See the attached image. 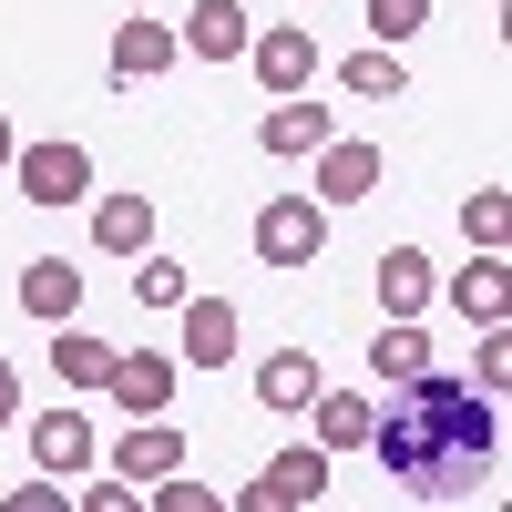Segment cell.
Listing matches in <instances>:
<instances>
[{"label":"cell","mask_w":512,"mask_h":512,"mask_svg":"<svg viewBox=\"0 0 512 512\" xmlns=\"http://www.w3.org/2000/svg\"><path fill=\"white\" fill-rule=\"evenodd\" d=\"M431 297H441V277H431V256H420V246H390V256H379V318H410V328H420Z\"/></svg>","instance_id":"30bf717a"},{"label":"cell","mask_w":512,"mask_h":512,"mask_svg":"<svg viewBox=\"0 0 512 512\" xmlns=\"http://www.w3.org/2000/svg\"><path fill=\"white\" fill-rule=\"evenodd\" d=\"M297 11H308V0H297Z\"/></svg>","instance_id":"d6a6232c"},{"label":"cell","mask_w":512,"mask_h":512,"mask_svg":"<svg viewBox=\"0 0 512 512\" xmlns=\"http://www.w3.org/2000/svg\"><path fill=\"white\" fill-rule=\"evenodd\" d=\"M420 21H431V0H369V52H400Z\"/></svg>","instance_id":"cb8c5ba5"},{"label":"cell","mask_w":512,"mask_h":512,"mask_svg":"<svg viewBox=\"0 0 512 512\" xmlns=\"http://www.w3.org/2000/svg\"><path fill=\"white\" fill-rule=\"evenodd\" d=\"M246 62H256V82H267L277 103H297V93L318 82V31H308V21H267V31L246 41Z\"/></svg>","instance_id":"3957f363"},{"label":"cell","mask_w":512,"mask_h":512,"mask_svg":"<svg viewBox=\"0 0 512 512\" xmlns=\"http://www.w3.org/2000/svg\"><path fill=\"white\" fill-rule=\"evenodd\" d=\"M256 144H267V154H318V144H338V113H328V103H308V93H297V103H267Z\"/></svg>","instance_id":"8fae6325"},{"label":"cell","mask_w":512,"mask_h":512,"mask_svg":"<svg viewBox=\"0 0 512 512\" xmlns=\"http://www.w3.org/2000/svg\"><path fill=\"white\" fill-rule=\"evenodd\" d=\"M369 369H379V379H390V390H400V379L441 369V359H431V338H420L410 318H379V338H369Z\"/></svg>","instance_id":"d6986e66"},{"label":"cell","mask_w":512,"mask_h":512,"mask_svg":"<svg viewBox=\"0 0 512 512\" xmlns=\"http://www.w3.org/2000/svg\"><path fill=\"white\" fill-rule=\"evenodd\" d=\"M256 256H267V267H318L328 256V205H308V195L256 205Z\"/></svg>","instance_id":"7a4b0ae2"},{"label":"cell","mask_w":512,"mask_h":512,"mask_svg":"<svg viewBox=\"0 0 512 512\" xmlns=\"http://www.w3.org/2000/svg\"><path fill=\"white\" fill-rule=\"evenodd\" d=\"M308 420H318L308 441H318L328 461H338V451H369V400H359V390H318V400H308Z\"/></svg>","instance_id":"e0dca14e"},{"label":"cell","mask_w":512,"mask_h":512,"mask_svg":"<svg viewBox=\"0 0 512 512\" xmlns=\"http://www.w3.org/2000/svg\"><path fill=\"white\" fill-rule=\"evenodd\" d=\"M461 226H472V246H482V256H492V246H502V195H492V185H482V195H472V205H461Z\"/></svg>","instance_id":"4316f807"},{"label":"cell","mask_w":512,"mask_h":512,"mask_svg":"<svg viewBox=\"0 0 512 512\" xmlns=\"http://www.w3.org/2000/svg\"><path fill=\"white\" fill-rule=\"evenodd\" d=\"M144 512H226V492H205L195 472H175V482H154V502Z\"/></svg>","instance_id":"484cf974"},{"label":"cell","mask_w":512,"mask_h":512,"mask_svg":"<svg viewBox=\"0 0 512 512\" xmlns=\"http://www.w3.org/2000/svg\"><path fill=\"white\" fill-rule=\"evenodd\" d=\"M226 512H297V502H287V492H277V482H267V472H256V482H246V492H236V502H226Z\"/></svg>","instance_id":"f546056e"},{"label":"cell","mask_w":512,"mask_h":512,"mask_svg":"<svg viewBox=\"0 0 512 512\" xmlns=\"http://www.w3.org/2000/svg\"><path fill=\"white\" fill-rule=\"evenodd\" d=\"M11 185L31 205H82V195H93V154H82V144H21L11 154Z\"/></svg>","instance_id":"277c9868"},{"label":"cell","mask_w":512,"mask_h":512,"mask_svg":"<svg viewBox=\"0 0 512 512\" xmlns=\"http://www.w3.org/2000/svg\"><path fill=\"white\" fill-rule=\"evenodd\" d=\"M338 82H349L359 103H400V93H410V72H400V52H359V62L338 72Z\"/></svg>","instance_id":"7402d4cb"},{"label":"cell","mask_w":512,"mask_h":512,"mask_svg":"<svg viewBox=\"0 0 512 512\" xmlns=\"http://www.w3.org/2000/svg\"><path fill=\"white\" fill-rule=\"evenodd\" d=\"M52 369H62V390H103V379H113V338H93V328H52Z\"/></svg>","instance_id":"ac0fdd59"},{"label":"cell","mask_w":512,"mask_h":512,"mask_svg":"<svg viewBox=\"0 0 512 512\" xmlns=\"http://www.w3.org/2000/svg\"><path fill=\"white\" fill-rule=\"evenodd\" d=\"M175 318H185V349L175 359H195V369H226L236 359V308H226V297H185Z\"/></svg>","instance_id":"9a60e30c"},{"label":"cell","mask_w":512,"mask_h":512,"mask_svg":"<svg viewBox=\"0 0 512 512\" xmlns=\"http://www.w3.org/2000/svg\"><path fill=\"white\" fill-rule=\"evenodd\" d=\"M0 512H72V502H62V482H41V472H31V482L0 502Z\"/></svg>","instance_id":"f1b7e54d"},{"label":"cell","mask_w":512,"mask_h":512,"mask_svg":"<svg viewBox=\"0 0 512 512\" xmlns=\"http://www.w3.org/2000/svg\"><path fill=\"white\" fill-rule=\"evenodd\" d=\"M93 246L103 256H154V195L134 185V195H103L93 205Z\"/></svg>","instance_id":"4fadbf2b"},{"label":"cell","mask_w":512,"mask_h":512,"mask_svg":"<svg viewBox=\"0 0 512 512\" xmlns=\"http://www.w3.org/2000/svg\"><path fill=\"white\" fill-rule=\"evenodd\" d=\"M72 512H144V492H134V482H113V472H103V482H93V492H82Z\"/></svg>","instance_id":"83f0119b"},{"label":"cell","mask_w":512,"mask_h":512,"mask_svg":"<svg viewBox=\"0 0 512 512\" xmlns=\"http://www.w3.org/2000/svg\"><path fill=\"white\" fill-rule=\"evenodd\" d=\"M21 308H31L41 328H72V308H82V267H62V256H31V267H21Z\"/></svg>","instance_id":"5bb4252c"},{"label":"cell","mask_w":512,"mask_h":512,"mask_svg":"<svg viewBox=\"0 0 512 512\" xmlns=\"http://www.w3.org/2000/svg\"><path fill=\"white\" fill-rule=\"evenodd\" d=\"M175 379H185V359H164V349H113V379H103V390L134 410V420H164V410H175Z\"/></svg>","instance_id":"8992f818"},{"label":"cell","mask_w":512,"mask_h":512,"mask_svg":"<svg viewBox=\"0 0 512 512\" xmlns=\"http://www.w3.org/2000/svg\"><path fill=\"white\" fill-rule=\"evenodd\" d=\"M451 308L472 318V328H502V267H492V256H482V267H461V277H451Z\"/></svg>","instance_id":"44dd1931"},{"label":"cell","mask_w":512,"mask_h":512,"mask_svg":"<svg viewBox=\"0 0 512 512\" xmlns=\"http://www.w3.org/2000/svg\"><path fill=\"white\" fill-rule=\"evenodd\" d=\"M379 195V144H318V195L308 205H359Z\"/></svg>","instance_id":"7c38bea8"},{"label":"cell","mask_w":512,"mask_h":512,"mask_svg":"<svg viewBox=\"0 0 512 512\" xmlns=\"http://www.w3.org/2000/svg\"><path fill=\"white\" fill-rule=\"evenodd\" d=\"M267 482H277L297 512H318V502H328V451H318V441H287V451L267 461Z\"/></svg>","instance_id":"ffe728a7"},{"label":"cell","mask_w":512,"mask_h":512,"mask_svg":"<svg viewBox=\"0 0 512 512\" xmlns=\"http://www.w3.org/2000/svg\"><path fill=\"white\" fill-rule=\"evenodd\" d=\"M318 390H328V379H318V349H277L267 369H256V400H267L277 420H297V410H308Z\"/></svg>","instance_id":"2e32d148"},{"label":"cell","mask_w":512,"mask_h":512,"mask_svg":"<svg viewBox=\"0 0 512 512\" xmlns=\"http://www.w3.org/2000/svg\"><path fill=\"white\" fill-rule=\"evenodd\" d=\"M185 267H175V256H134V308H185Z\"/></svg>","instance_id":"603a6c76"},{"label":"cell","mask_w":512,"mask_h":512,"mask_svg":"<svg viewBox=\"0 0 512 512\" xmlns=\"http://www.w3.org/2000/svg\"><path fill=\"white\" fill-rule=\"evenodd\" d=\"M175 62H185V52H175V31H164V21H123L103 72H113V93H144V82H154V72H175Z\"/></svg>","instance_id":"ba28073f"},{"label":"cell","mask_w":512,"mask_h":512,"mask_svg":"<svg viewBox=\"0 0 512 512\" xmlns=\"http://www.w3.org/2000/svg\"><path fill=\"white\" fill-rule=\"evenodd\" d=\"M21 420V379H11V359H0V431Z\"/></svg>","instance_id":"4dcf8cb0"},{"label":"cell","mask_w":512,"mask_h":512,"mask_svg":"<svg viewBox=\"0 0 512 512\" xmlns=\"http://www.w3.org/2000/svg\"><path fill=\"white\" fill-rule=\"evenodd\" d=\"M246 41H256V21L236 11V0H195L185 31H175V52H195V62H246Z\"/></svg>","instance_id":"9c48e42d"},{"label":"cell","mask_w":512,"mask_h":512,"mask_svg":"<svg viewBox=\"0 0 512 512\" xmlns=\"http://www.w3.org/2000/svg\"><path fill=\"white\" fill-rule=\"evenodd\" d=\"M502 379H512V328H482V349H472V390L502 400Z\"/></svg>","instance_id":"d4e9b609"},{"label":"cell","mask_w":512,"mask_h":512,"mask_svg":"<svg viewBox=\"0 0 512 512\" xmlns=\"http://www.w3.org/2000/svg\"><path fill=\"white\" fill-rule=\"evenodd\" d=\"M369 451L410 502H461L502 461V400H482L451 369H420L390 390V410H369Z\"/></svg>","instance_id":"6da1fadb"},{"label":"cell","mask_w":512,"mask_h":512,"mask_svg":"<svg viewBox=\"0 0 512 512\" xmlns=\"http://www.w3.org/2000/svg\"><path fill=\"white\" fill-rule=\"evenodd\" d=\"M93 451H103V441H93V420H82L72 400L31 420V461H41V482H72V472H93Z\"/></svg>","instance_id":"52a82bcc"},{"label":"cell","mask_w":512,"mask_h":512,"mask_svg":"<svg viewBox=\"0 0 512 512\" xmlns=\"http://www.w3.org/2000/svg\"><path fill=\"white\" fill-rule=\"evenodd\" d=\"M103 461H113V482L154 492V482H175V472H185V431H164V420H134V431H113V441H103Z\"/></svg>","instance_id":"5b68a950"},{"label":"cell","mask_w":512,"mask_h":512,"mask_svg":"<svg viewBox=\"0 0 512 512\" xmlns=\"http://www.w3.org/2000/svg\"><path fill=\"white\" fill-rule=\"evenodd\" d=\"M11 154H21V134H11V113H0V175H11Z\"/></svg>","instance_id":"1f68e13d"}]
</instances>
